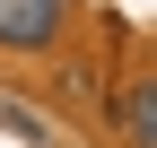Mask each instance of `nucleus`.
<instances>
[{"mask_svg": "<svg viewBox=\"0 0 157 148\" xmlns=\"http://www.w3.org/2000/svg\"><path fill=\"white\" fill-rule=\"evenodd\" d=\"M113 122H122L131 148H157V87L148 79H122V87H113Z\"/></svg>", "mask_w": 157, "mask_h": 148, "instance_id": "2", "label": "nucleus"}, {"mask_svg": "<svg viewBox=\"0 0 157 148\" xmlns=\"http://www.w3.org/2000/svg\"><path fill=\"white\" fill-rule=\"evenodd\" d=\"M61 9H70V0H0V44H9V52H35V44H52Z\"/></svg>", "mask_w": 157, "mask_h": 148, "instance_id": "1", "label": "nucleus"}, {"mask_svg": "<svg viewBox=\"0 0 157 148\" xmlns=\"http://www.w3.org/2000/svg\"><path fill=\"white\" fill-rule=\"evenodd\" d=\"M0 131H17V139H52L44 113H26V105H0Z\"/></svg>", "mask_w": 157, "mask_h": 148, "instance_id": "3", "label": "nucleus"}]
</instances>
